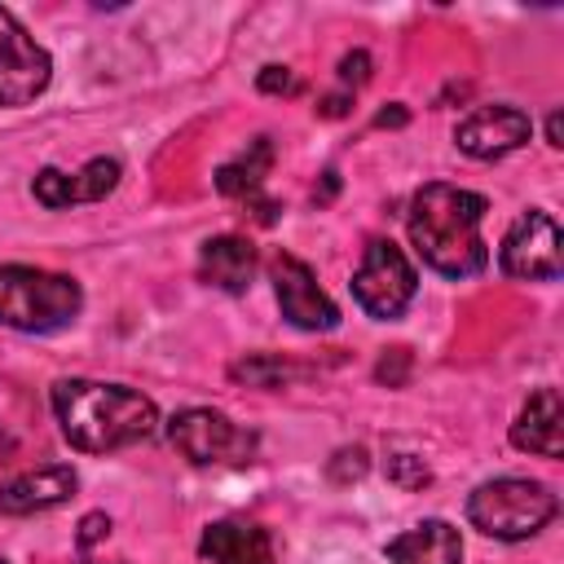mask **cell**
<instances>
[{
    "instance_id": "cell-1",
    "label": "cell",
    "mask_w": 564,
    "mask_h": 564,
    "mask_svg": "<svg viewBox=\"0 0 564 564\" xmlns=\"http://www.w3.org/2000/svg\"><path fill=\"white\" fill-rule=\"evenodd\" d=\"M485 212H489L485 194H471V189L445 185V181H427L410 198V212H405L410 242L423 256V264L445 278H476L489 264V247L480 238Z\"/></svg>"
},
{
    "instance_id": "cell-11",
    "label": "cell",
    "mask_w": 564,
    "mask_h": 564,
    "mask_svg": "<svg viewBox=\"0 0 564 564\" xmlns=\"http://www.w3.org/2000/svg\"><path fill=\"white\" fill-rule=\"evenodd\" d=\"M533 132V119L516 106H480L454 128V145L471 159H502L520 150Z\"/></svg>"
},
{
    "instance_id": "cell-25",
    "label": "cell",
    "mask_w": 564,
    "mask_h": 564,
    "mask_svg": "<svg viewBox=\"0 0 564 564\" xmlns=\"http://www.w3.org/2000/svg\"><path fill=\"white\" fill-rule=\"evenodd\" d=\"M9 454H13V436L0 427V458H9Z\"/></svg>"
},
{
    "instance_id": "cell-18",
    "label": "cell",
    "mask_w": 564,
    "mask_h": 564,
    "mask_svg": "<svg viewBox=\"0 0 564 564\" xmlns=\"http://www.w3.org/2000/svg\"><path fill=\"white\" fill-rule=\"evenodd\" d=\"M229 375H234V379H247V383H260V388H273V383H282L291 370H286L282 361H273V357H247V361H238Z\"/></svg>"
},
{
    "instance_id": "cell-16",
    "label": "cell",
    "mask_w": 564,
    "mask_h": 564,
    "mask_svg": "<svg viewBox=\"0 0 564 564\" xmlns=\"http://www.w3.org/2000/svg\"><path fill=\"white\" fill-rule=\"evenodd\" d=\"M388 564H458L463 538L449 520H419L414 529L397 533L383 551Z\"/></svg>"
},
{
    "instance_id": "cell-20",
    "label": "cell",
    "mask_w": 564,
    "mask_h": 564,
    "mask_svg": "<svg viewBox=\"0 0 564 564\" xmlns=\"http://www.w3.org/2000/svg\"><path fill=\"white\" fill-rule=\"evenodd\" d=\"M370 79V53H344V62H339V84L344 88H361Z\"/></svg>"
},
{
    "instance_id": "cell-5",
    "label": "cell",
    "mask_w": 564,
    "mask_h": 564,
    "mask_svg": "<svg viewBox=\"0 0 564 564\" xmlns=\"http://www.w3.org/2000/svg\"><path fill=\"white\" fill-rule=\"evenodd\" d=\"M414 291H419V273H414L410 256L397 242L375 238L352 273V300L361 304V313H370L375 322H392L405 313Z\"/></svg>"
},
{
    "instance_id": "cell-12",
    "label": "cell",
    "mask_w": 564,
    "mask_h": 564,
    "mask_svg": "<svg viewBox=\"0 0 564 564\" xmlns=\"http://www.w3.org/2000/svg\"><path fill=\"white\" fill-rule=\"evenodd\" d=\"M75 485H79V476L66 463L22 471V476H13V480L0 485V516H35V511H48V507L66 502L75 494Z\"/></svg>"
},
{
    "instance_id": "cell-21",
    "label": "cell",
    "mask_w": 564,
    "mask_h": 564,
    "mask_svg": "<svg viewBox=\"0 0 564 564\" xmlns=\"http://www.w3.org/2000/svg\"><path fill=\"white\" fill-rule=\"evenodd\" d=\"M260 88L264 93H300V79L286 66H264L260 70Z\"/></svg>"
},
{
    "instance_id": "cell-4",
    "label": "cell",
    "mask_w": 564,
    "mask_h": 564,
    "mask_svg": "<svg viewBox=\"0 0 564 564\" xmlns=\"http://www.w3.org/2000/svg\"><path fill=\"white\" fill-rule=\"evenodd\" d=\"M560 502L542 480H524V476H498L471 489L467 498V520L498 542H524L533 533H542L555 520Z\"/></svg>"
},
{
    "instance_id": "cell-17",
    "label": "cell",
    "mask_w": 564,
    "mask_h": 564,
    "mask_svg": "<svg viewBox=\"0 0 564 564\" xmlns=\"http://www.w3.org/2000/svg\"><path fill=\"white\" fill-rule=\"evenodd\" d=\"M269 167H273V141L269 137H251L229 163L216 167V189L229 194V198H247V194L260 189Z\"/></svg>"
},
{
    "instance_id": "cell-3",
    "label": "cell",
    "mask_w": 564,
    "mask_h": 564,
    "mask_svg": "<svg viewBox=\"0 0 564 564\" xmlns=\"http://www.w3.org/2000/svg\"><path fill=\"white\" fill-rule=\"evenodd\" d=\"M84 291L66 273H48L35 264H0V326L48 335L79 317Z\"/></svg>"
},
{
    "instance_id": "cell-9",
    "label": "cell",
    "mask_w": 564,
    "mask_h": 564,
    "mask_svg": "<svg viewBox=\"0 0 564 564\" xmlns=\"http://www.w3.org/2000/svg\"><path fill=\"white\" fill-rule=\"evenodd\" d=\"M53 79L48 53L26 35V26L0 9V106H26L35 101Z\"/></svg>"
},
{
    "instance_id": "cell-13",
    "label": "cell",
    "mask_w": 564,
    "mask_h": 564,
    "mask_svg": "<svg viewBox=\"0 0 564 564\" xmlns=\"http://www.w3.org/2000/svg\"><path fill=\"white\" fill-rule=\"evenodd\" d=\"M511 445L524 449V454H538V458H560L564 454V405H560V392L555 388H538L516 423H511Z\"/></svg>"
},
{
    "instance_id": "cell-22",
    "label": "cell",
    "mask_w": 564,
    "mask_h": 564,
    "mask_svg": "<svg viewBox=\"0 0 564 564\" xmlns=\"http://www.w3.org/2000/svg\"><path fill=\"white\" fill-rule=\"evenodd\" d=\"M110 533V516H101V511H93V516H84L79 520V546H93L97 538H106Z\"/></svg>"
},
{
    "instance_id": "cell-23",
    "label": "cell",
    "mask_w": 564,
    "mask_h": 564,
    "mask_svg": "<svg viewBox=\"0 0 564 564\" xmlns=\"http://www.w3.org/2000/svg\"><path fill=\"white\" fill-rule=\"evenodd\" d=\"M375 123H379V128H388V123H392V128H397V123H405V110H401V106H397V101H392V106H388V110H379V115H375Z\"/></svg>"
},
{
    "instance_id": "cell-10",
    "label": "cell",
    "mask_w": 564,
    "mask_h": 564,
    "mask_svg": "<svg viewBox=\"0 0 564 564\" xmlns=\"http://www.w3.org/2000/svg\"><path fill=\"white\" fill-rule=\"evenodd\" d=\"M119 176H123L119 159L97 154V159H88L79 172H62V167L35 172L31 194H35L48 212H66V207H75V203H101V198L119 185Z\"/></svg>"
},
{
    "instance_id": "cell-19",
    "label": "cell",
    "mask_w": 564,
    "mask_h": 564,
    "mask_svg": "<svg viewBox=\"0 0 564 564\" xmlns=\"http://www.w3.org/2000/svg\"><path fill=\"white\" fill-rule=\"evenodd\" d=\"M388 480L401 485V489H423V485L432 480V471H427V463L414 458V454H392V458H388Z\"/></svg>"
},
{
    "instance_id": "cell-24",
    "label": "cell",
    "mask_w": 564,
    "mask_h": 564,
    "mask_svg": "<svg viewBox=\"0 0 564 564\" xmlns=\"http://www.w3.org/2000/svg\"><path fill=\"white\" fill-rule=\"evenodd\" d=\"M546 141L560 145V110H551V119H546Z\"/></svg>"
},
{
    "instance_id": "cell-2",
    "label": "cell",
    "mask_w": 564,
    "mask_h": 564,
    "mask_svg": "<svg viewBox=\"0 0 564 564\" xmlns=\"http://www.w3.org/2000/svg\"><path fill=\"white\" fill-rule=\"evenodd\" d=\"M53 414L62 436L84 454H115L141 445L159 427V410L150 397L123 383L97 379H57L53 383Z\"/></svg>"
},
{
    "instance_id": "cell-15",
    "label": "cell",
    "mask_w": 564,
    "mask_h": 564,
    "mask_svg": "<svg viewBox=\"0 0 564 564\" xmlns=\"http://www.w3.org/2000/svg\"><path fill=\"white\" fill-rule=\"evenodd\" d=\"M198 278L216 291H229V295H242L256 278V247L238 234H216L203 242L198 251Z\"/></svg>"
},
{
    "instance_id": "cell-8",
    "label": "cell",
    "mask_w": 564,
    "mask_h": 564,
    "mask_svg": "<svg viewBox=\"0 0 564 564\" xmlns=\"http://www.w3.org/2000/svg\"><path fill=\"white\" fill-rule=\"evenodd\" d=\"M269 278H273L278 308H282V317H286L295 330H335V326H339L335 300L317 286L313 269H308L300 256L278 251V256L269 260Z\"/></svg>"
},
{
    "instance_id": "cell-6",
    "label": "cell",
    "mask_w": 564,
    "mask_h": 564,
    "mask_svg": "<svg viewBox=\"0 0 564 564\" xmlns=\"http://www.w3.org/2000/svg\"><path fill=\"white\" fill-rule=\"evenodd\" d=\"M167 441L198 467L212 463H242L256 449V436L242 432L229 414L212 410V405H189L181 414L167 419Z\"/></svg>"
},
{
    "instance_id": "cell-26",
    "label": "cell",
    "mask_w": 564,
    "mask_h": 564,
    "mask_svg": "<svg viewBox=\"0 0 564 564\" xmlns=\"http://www.w3.org/2000/svg\"><path fill=\"white\" fill-rule=\"evenodd\" d=\"M0 564H4V560H0Z\"/></svg>"
},
{
    "instance_id": "cell-7",
    "label": "cell",
    "mask_w": 564,
    "mask_h": 564,
    "mask_svg": "<svg viewBox=\"0 0 564 564\" xmlns=\"http://www.w3.org/2000/svg\"><path fill=\"white\" fill-rule=\"evenodd\" d=\"M498 264L507 278H520V282H555L564 260H560V225L529 207L524 216L511 220L502 247H498Z\"/></svg>"
},
{
    "instance_id": "cell-14",
    "label": "cell",
    "mask_w": 564,
    "mask_h": 564,
    "mask_svg": "<svg viewBox=\"0 0 564 564\" xmlns=\"http://www.w3.org/2000/svg\"><path fill=\"white\" fill-rule=\"evenodd\" d=\"M198 551L212 564H273L278 560L269 529L251 524V520H216V524H207Z\"/></svg>"
}]
</instances>
